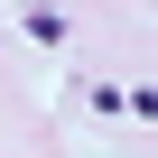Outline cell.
<instances>
[{
  "label": "cell",
  "mask_w": 158,
  "mask_h": 158,
  "mask_svg": "<svg viewBox=\"0 0 158 158\" xmlns=\"http://www.w3.org/2000/svg\"><path fill=\"white\" fill-rule=\"evenodd\" d=\"M28 37H37V47H65V19L47 10V0H37V10H28Z\"/></svg>",
  "instance_id": "1"
}]
</instances>
